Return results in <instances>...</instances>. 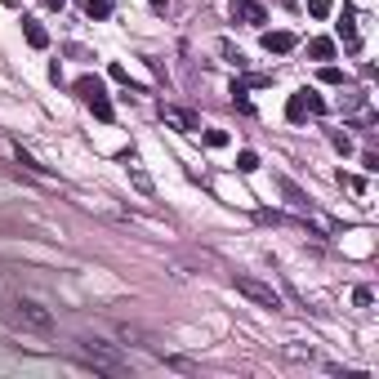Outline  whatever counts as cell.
I'll return each mask as SVG.
<instances>
[{"instance_id": "1", "label": "cell", "mask_w": 379, "mask_h": 379, "mask_svg": "<svg viewBox=\"0 0 379 379\" xmlns=\"http://www.w3.org/2000/svg\"><path fill=\"white\" fill-rule=\"evenodd\" d=\"M81 357L94 366V371H103V375H125V371H130L125 357H121L116 348L99 344V339H81Z\"/></svg>"}, {"instance_id": "2", "label": "cell", "mask_w": 379, "mask_h": 379, "mask_svg": "<svg viewBox=\"0 0 379 379\" xmlns=\"http://www.w3.org/2000/svg\"><path fill=\"white\" fill-rule=\"evenodd\" d=\"M232 286H236V295L254 299L259 308H272V312L281 308V295H277V290H272V286H263V281H254V277H232Z\"/></svg>"}, {"instance_id": "3", "label": "cell", "mask_w": 379, "mask_h": 379, "mask_svg": "<svg viewBox=\"0 0 379 379\" xmlns=\"http://www.w3.org/2000/svg\"><path fill=\"white\" fill-rule=\"evenodd\" d=\"M321 112H326V99H321L317 90H299V94H290V103H286V116H290V121L321 116Z\"/></svg>"}, {"instance_id": "4", "label": "cell", "mask_w": 379, "mask_h": 379, "mask_svg": "<svg viewBox=\"0 0 379 379\" xmlns=\"http://www.w3.org/2000/svg\"><path fill=\"white\" fill-rule=\"evenodd\" d=\"M14 317L23 321V326L41 330V335H50V330H54V317H50V312H45L36 299H18V303H14Z\"/></svg>"}, {"instance_id": "5", "label": "cell", "mask_w": 379, "mask_h": 379, "mask_svg": "<svg viewBox=\"0 0 379 379\" xmlns=\"http://www.w3.org/2000/svg\"><path fill=\"white\" fill-rule=\"evenodd\" d=\"M232 14L241 18V23H250V27H263V23H268V9H263L259 0H232Z\"/></svg>"}, {"instance_id": "6", "label": "cell", "mask_w": 379, "mask_h": 379, "mask_svg": "<svg viewBox=\"0 0 379 379\" xmlns=\"http://www.w3.org/2000/svg\"><path fill=\"white\" fill-rule=\"evenodd\" d=\"M161 121H170V125H178L183 134H196V130H201V121H196V116H192L187 107H170V103L161 107Z\"/></svg>"}, {"instance_id": "7", "label": "cell", "mask_w": 379, "mask_h": 379, "mask_svg": "<svg viewBox=\"0 0 379 379\" xmlns=\"http://www.w3.org/2000/svg\"><path fill=\"white\" fill-rule=\"evenodd\" d=\"M295 45H299L295 32H263V50L268 54H290Z\"/></svg>"}, {"instance_id": "8", "label": "cell", "mask_w": 379, "mask_h": 379, "mask_svg": "<svg viewBox=\"0 0 379 379\" xmlns=\"http://www.w3.org/2000/svg\"><path fill=\"white\" fill-rule=\"evenodd\" d=\"M339 36L348 45H357V9L353 5H344V14H339Z\"/></svg>"}, {"instance_id": "9", "label": "cell", "mask_w": 379, "mask_h": 379, "mask_svg": "<svg viewBox=\"0 0 379 379\" xmlns=\"http://www.w3.org/2000/svg\"><path fill=\"white\" fill-rule=\"evenodd\" d=\"M23 36H27V45H32V50H45V45H50L45 27H41V23H32V18H23Z\"/></svg>"}, {"instance_id": "10", "label": "cell", "mask_w": 379, "mask_h": 379, "mask_svg": "<svg viewBox=\"0 0 379 379\" xmlns=\"http://www.w3.org/2000/svg\"><path fill=\"white\" fill-rule=\"evenodd\" d=\"M125 170H130V183H134V187H139V192H143V196H152V192H156V187H152V174H147L143 165H134V161H130Z\"/></svg>"}, {"instance_id": "11", "label": "cell", "mask_w": 379, "mask_h": 379, "mask_svg": "<svg viewBox=\"0 0 379 379\" xmlns=\"http://www.w3.org/2000/svg\"><path fill=\"white\" fill-rule=\"evenodd\" d=\"M76 94H81V99L90 103L94 94H103V81H99V76H81V81H76Z\"/></svg>"}, {"instance_id": "12", "label": "cell", "mask_w": 379, "mask_h": 379, "mask_svg": "<svg viewBox=\"0 0 379 379\" xmlns=\"http://www.w3.org/2000/svg\"><path fill=\"white\" fill-rule=\"evenodd\" d=\"M308 54H312V59H335V41L317 36V41H308Z\"/></svg>"}, {"instance_id": "13", "label": "cell", "mask_w": 379, "mask_h": 379, "mask_svg": "<svg viewBox=\"0 0 379 379\" xmlns=\"http://www.w3.org/2000/svg\"><path fill=\"white\" fill-rule=\"evenodd\" d=\"M90 112H94L99 121H112V116H116V112H112V103H107V94H94V99H90Z\"/></svg>"}, {"instance_id": "14", "label": "cell", "mask_w": 379, "mask_h": 379, "mask_svg": "<svg viewBox=\"0 0 379 379\" xmlns=\"http://www.w3.org/2000/svg\"><path fill=\"white\" fill-rule=\"evenodd\" d=\"M236 170H241V174H254V170H259V152H236Z\"/></svg>"}, {"instance_id": "15", "label": "cell", "mask_w": 379, "mask_h": 379, "mask_svg": "<svg viewBox=\"0 0 379 379\" xmlns=\"http://www.w3.org/2000/svg\"><path fill=\"white\" fill-rule=\"evenodd\" d=\"M263 85H272V76H245V81L232 85V94H245V90H263Z\"/></svg>"}, {"instance_id": "16", "label": "cell", "mask_w": 379, "mask_h": 379, "mask_svg": "<svg viewBox=\"0 0 379 379\" xmlns=\"http://www.w3.org/2000/svg\"><path fill=\"white\" fill-rule=\"evenodd\" d=\"M81 5H85V14H90V18H107L112 14V0H81Z\"/></svg>"}, {"instance_id": "17", "label": "cell", "mask_w": 379, "mask_h": 379, "mask_svg": "<svg viewBox=\"0 0 379 379\" xmlns=\"http://www.w3.org/2000/svg\"><path fill=\"white\" fill-rule=\"evenodd\" d=\"M286 357H295V362H317V348H303V344H286Z\"/></svg>"}, {"instance_id": "18", "label": "cell", "mask_w": 379, "mask_h": 379, "mask_svg": "<svg viewBox=\"0 0 379 379\" xmlns=\"http://www.w3.org/2000/svg\"><path fill=\"white\" fill-rule=\"evenodd\" d=\"M9 152H14V161H18L23 170H36V174H41V165H36V156H27L23 147H9Z\"/></svg>"}, {"instance_id": "19", "label": "cell", "mask_w": 379, "mask_h": 379, "mask_svg": "<svg viewBox=\"0 0 379 379\" xmlns=\"http://www.w3.org/2000/svg\"><path fill=\"white\" fill-rule=\"evenodd\" d=\"M205 147H227V134H223V130H205Z\"/></svg>"}, {"instance_id": "20", "label": "cell", "mask_w": 379, "mask_h": 379, "mask_svg": "<svg viewBox=\"0 0 379 379\" xmlns=\"http://www.w3.org/2000/svg\"><path fill=\"white\" fill-rule=\"evenodd\" d=\"M339 183H344L348 192H366V178H357V174H339Z\"/></svg>"}, {"instance_id": "21", "label": "cell", "mask_w": 379, "mask_h": 379, "mask_svg": "<svg viewBox=\"0 0 379 379\" xmlns=\"http://www.w3.org/2000/svg\"><path fill=\"white\" fill-rule=\"evenodd\" d=\"M308 14L312 18H326L330 14V0H308Z\"/></svg>"}, {"instance_id": "22", "label": "cell", "mask_w": 379, "mask_h": 379, "mask_svg": "<svg viewBox=\"0 0 379 379\" xmlns=\"http://www.w3.org/2000/svg\"><path fill=\"white\" fill-rule=\"evenodd\" d=\"M321 81H326V85H344V72H339V68H321Z\"/></svg>"}, {"instance_id": "23", "label": "cell", "mask_w": 379, "mask_h": 379, "mask_svg": "<svg viewBox=\"0 0 379 379\" xmlns=\"http://www.w3.org/2000/svg\"><path fill=\"white\" fill-rule=\"evenodd\" d=\"M112 81H121V85H130V72L121 68V63H112Z\"/></svg>"}, {"instance_id": "24", "label": "cell", "mask_w": 379, "mask_h": 379, "mask_svg": "<svg viewBox=\"0 0 379 379\" xmlns=\"http://www.w3.org/2000/svg\"><path fill=\"white\" fill-rule=\"evenodd\" d=\"M330 139H335V147H339V152H353V139H348V134H330Z\"/></svg>"}, {"instance_id": "25", "label": "cell", "mask_w": 379, "mask_h": 379, "mask_svg": "<svg viewBox=\"0 0 379 379\" xmlns=\"http://www.w3.org/2000/svg\"><path fill=\"white\" fill-rule=\"evenodd\" d=\"M353 299H357V303H362V308H366V303H371L375 295H371V290H366V286H357V290H353Z\"/></svg>"}, {"instance_id": "26", "label": "cell", "mask_w": 379, "mask_h": 379, "mask_svg": "<svg viewBox=\"0 0 379 379\" xmlns=\"http://www.w3.org/2000/svg\"><path fill=\"white\" fill-rule=\"evenodd\" d=\"M147 5H152V9H165V0H147Z\"/></svg>"}, {"instance_id": "27", "label": "cell", "mask_w": 379, "mask_h": 379, "mask_svg": "<svg viewBox=\"0 0 379 379\" xmlns=\"http://www.w3.org/2000/svg\"><path fill=\"white\" fill-rule=\"evenodd\" d=\"M45 5H50V9H63V0H45Z\"/></svg>"}]
</instances>
